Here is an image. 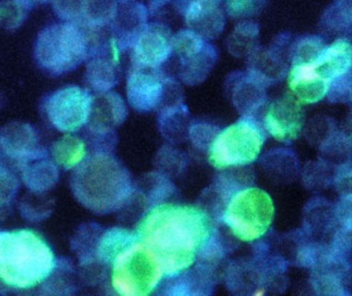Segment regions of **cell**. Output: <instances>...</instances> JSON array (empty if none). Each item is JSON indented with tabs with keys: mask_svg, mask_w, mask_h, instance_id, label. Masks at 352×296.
<instances>
[{
	"mask_svg": "<svg viewBox=\"0 0 352 296\" xmlns=\"http://www.w3.org/2000/svg\"><path fill=\"white\" fill-rule=\"evenodd\" d=\"M215 232L203 209L173 203L152 207L137 230L139 240L151 251L168 277L190 269Z\"/></svg>",
	"mask_w": 352,
	"mask_h": 296,
	"instance_id": "cell-1",
	"label": "cell"
},
{
	"mask_svg": "<svg viewBox=\"0 0 352 296\" xmlns=\"http://www.w3.org/2000/svg\"><path fill=\"white\" fill-rule=\"evenodd\" d=\"M76 199L98 215L122 209L133 196V179L120 161L107 152L86 157L72 174Z\"/></svg>",
	"mask_w": 352,
	"mask_h": 296,
	"instance_id": "cell-2",
	"label": "cell"
},
{
	"mask_svg": "<svg viewBox=\"0 0 352 296\" xmlns=\"http://www.w3.org/2000/svg\"><path fill=\"white\" fill-rule=\"evenodd\" d=\"M56 260L46 240L32 230L0 234V277L17 289H30L50 277Z\"/></svg>",
	"mask_w": 352,
	"mask_h": 296,
	"instance_id": "cell-3",
	"label": "cell"
},
{
	"mask_svg": "<svg viewBox=\"0 0 352 296\" xmlns=\"http://www.w3.org/2000/svg\"><path fill=\"white\" fill-rule=\"evenodd\" d=\"M34 59L52 77L77 69L91 53V44L83 26L73 22L52 24L41 30L34 44Z\"/></svg>",
	"mask_w": 352,
	"mask_h": 296,
	"instance_id": "cell-4",
	"label": "cell"
},
{
	"mask_svg": "<svg viewBox=\"0 0 352 296\" xmlns=\"http://www.w3.org/2000/svg\"><path fill=\"white\" fill-rule=\"evenodd\" d=\"M267 133L254 116H242L219 131L209 150L210 163L218 170L253 163L261 154Z\"/></svg>",
	"mask_w": 352,
	"mask_h": 296,
	"instance_id": "cell-5",
	"label": "cell"
},
{
	"mask_svg": "<svg viewBox=\"0 0 352 296\" xmlns=\"http://www.w3.org/2000/svg\"><path fill=\"white\" fill-rule=\"evenodd\" d=\"M274 216L271 196L263 189L248 187L232 197L222 220L238 240L254 242L269 231Z\"/></svg>",
	"mask_w": 352,
	"mask_h": 296,
	"instance_id": "cell-6",
	"label": "cell"
},
{
	"mask_svg": "<svg viewBox=\"0 0 352 296\" xmlns=\"http://www.w3.org/2000/svg\"><path fill=\"white\" fill-rule=\"evenodd\" d=\"M164 275L157 259L139 240L117 257L112 284L120 295L146 296L156 289Z\"/></svg>",
	"mask_w": 352,
	"mask_h": 296,
	"instance_id": "cell-7",
	"label": "cell"
},
{
	"mask_svg": "<svg viewBox=\"0 0 352 296\" xmlns=\"http://www.w3.org/2000/svg\"><path fill=\"white\" fill-rule=\"evenodd\" d=\"M174 54L179 59V78L189 86L205 82L218 59L215 47L190 30L175 34Z\"/></svg>",
	"mask_w": 352,
	"mask_h": 296,
	"instance_id": "cell-8",
	"label": "cell"
},
{
	"mask_svg": "<svg viewBox=\"0 0 352 296\" xmlns=\"http://www.w3.org/2000/svg\"><path fill=\"white\" fill-rule=\"evenodd\" d=\"M94 96L87 89L67 86L47 98L45 110L51 124L57 130L72 133L87 124Z\"/></svg>",
	"mask_w": 352,
	"mask_h": 296,
	"instance_id": "cell-9",
	"label": "cell"
},
{
	"mask_svg": "<svg viewBox=\"0 0 352 296\" xmlns=\"http://www.w3.org/2000/svg\"><path fill=\"white\" fill-rule=\"evenodd\" d=\"M177 82L166 78L160 69L131 67L127 78V100L133 110L149 113L164 108Z\"/></svg>",
	"mask_w": 352,
	"mask_h": 296,
	"instance_id": "cell-10",
	"label": "cell"
},
{
	"mask_svg": "<svg viewBox=\"0 0 352 296\" xmlns=\"http://www.w3.org/2000/svg\"><path fill=\"white\" fill-rule=\"evenodd\" d=\"M175 34L164 24H147L131 45V67L160 69L174 54Z\"/></svg>",
	"mask_w": 352,
	"mask_h": 296,
	"instance_id": "cell-11",
	"label": "cell"
},
{
	"mask_svg": "<svg viewBox=\"0 0 352 296\" xmlns=\"http://www.w3.org/2000/svg\"><path fill=\"white\" fill-rule=\"evenodd\" d=\"M304 123L302 102L292 93L284 94L272 102L263 117L265 131L276 141L285 144L300 137Z\"/></svg>",
	"mask_w": 352,
	"mask_h": 296,
	"instance_id": "cell-12",
	"label": "cell"
},
{
	"mask_svg": "<svg viewBox=\"0 0 352 296\" xmlns=\"http://www.w3.org/2000/svg\"><path fill=\"white\" fill-rule=\"evenodd\" d=\"M120 46L113 36L91 51L86 65V82L98 93L111 91L121 76Z\"/></svg>",
	"mask_w": 352,
	"mask_h": 296,
	"instance_id": "cell-13",
	"label": "cell"
},
{
	"mask_svg": "<svg viewBox=\"0 0 352 296\" xmlns=\"http://www.w3.org/2000/svg\"><path fill=\"white\" fill-rule=\"evenodd\" d=\"M1 153L21 166L41 156L48 155L40 145V139L34 127L28 123L11 122L0 133Z\"/></svg>",
	"mask_w": 352,
	"mask_h": 296,
	"instance_id": "cell-14",
	"label": "cell"
},
{
	"mask_svg": "<svg viewBox=\"0 0 352 296\" xmlns=\"http://www.w3.org/2000/svg\"><path fill=\"white\" fill-rule=\"evenodd\" d=\"M129 115L124 100L114 91L102 92L94 96L91 114L88 120L90 133L96 137H107L120 126Z\"/></svg>",
	"mask_w": 352,
	"mask_h": 296,
	"instance_id": "cell-15",
	"label": "cell"
},
{
	"mask_svg": "<svg viewBox=\"0 0 352 296\" xmlns=\"http://www.w3.org/2000/svg\"><path fill=\"white\" fill-rule=\"evenodd\" d=\"M286 41H279L265 48L255 49L248 57V73L265 86L281 81L287 73L290 53L284 51Z\"/></svg>",
	"mask_w": 352,
	"mask_h": 296,
	"instance_id": "cell-16",
	"label": "cell"
},
{
	"mask_svg": "<svg viewBox=\"0 0 352 296\" xmlns=\"http://www.w3.org/2000/svg\"><path fill=\"white\" fill-rule=\"evenodd\" d=\"M217 0H189L184 20L188 30L207 41L215 40L223 32L226 16Z\"/></svg>",
	"mask_w": 352,
	"mask_h": 296,
	"instance_id": "cell-17",
	"label": "cell"
},
{
	"mask_svg": "<svg viewBox=\"0 0 352 296\" xmlns=\"http://www.w3.org/2000/svg\"><path fill=\"white\" fill-rule=\"evenodd\" d=\"M287 83L290 92L304 104H316L324 100L331 86L319 75L313 62L292 65Z\"/></svg>",
	"mask_w": 352,
	"mask_h": 296,
	"instance_id": "cell-18",
	"label": "cell"
},
{
	"mask_svg": "<svg viewBox=\"0 0 352 296\" xmlns=\"http://www.w3.org/2000/svg\"><path fill=\"white\" fill-rule=\"evenodd\" d=\"M148 10L137 1L121 3L112 23L113 36L116 38L121 50L131 49L133 41L147 25Z\"/></svg>",
	"mask_w": 352,
	"mask_h": 296,
	"instance_id": "cell-19",
	"label": "cell"
},
{
	"mask_svg": "<svg viewBox=\"0 0 352 296\" xmlns=\"http://www.w3.org/2000/svg\"><path fill=\"white\" fill-rule=\"evenodd\" d=\"M267 86L247 71L232 80V102L242 116H254L267 100Z\"/></svg>",
	"mask_w": 352,
	"mask_h": 296,
	"instance_id": "cell-20",
	"label": "cell"
},
{
	"mask_svg": "<svg viewBox=\"0 0 352 296\" xmlns=\"http://www.w3.org/2000/svg\"><path fill=\"white\" fill-rule=\"evenodd\" d=\"M319 75L331 83L352 69V44L346 38H339L324 50L314 61Z\"/></svg>",
	"mask_w": 352,
	"mask_h": 296,
	"instance_id": "cell-21",
	"label": "cell"
},
{
	"mask_svg": "<svg viewBox=\"0 0 352 296\" xmlns=\"http://www.w3.org/2000/svg\"><path fill=\"white\" fill-rule=\"evenodd\" d=\"M19 168L24 184L34 193L50 190L58 182L59 174L56 162L49 159L48 155L24 162Z\"/></svg>",
	"mask_w": 352,
	"mask_h": 296,
	"instance_id": "cell-22",
	"label": "cell"
},
{
	"mask_svg": "<svg viewBox=\"0 0 352 296\" xmlns=\"http://www.w3.org/2000/svg\"><path fill=\"white\" fill-rule=\"evenodd\" d=\"M139 240L137 232L133 234L123 228H110L100 234L96 244V256L104 264H114L117 257L123 251Z\"/></svg>",
	"mask_w": 352,
	"mask_h": 296,
	"instance_id": "cell-23",
	"label": "cell"
},
{
	"mask_svg": "<svg viewBox=\"0 0 352 296\" xmlns=\"http://www.w3.org/2000/svg\"><path fill=\"white\" fill-rule=\"evenodd\" d=\"M51 154L57 166L69 170L77 168L86 159L87 149L83 139L67 133L53 144Z\"/></svg>",
	"mask_w": 352,
	"mask_h": 296,
	"instance_id": "cell-24",
	"label": "cell"
},
{
	"mask_svg": "<svg viewBox=\"0 0 352 296\" xmlns=\"http://www.w3.org/2000/svg\"><path fill=\"white\" fill-rule=\"evenodd\" d=\"M116 0H84L80 25L90 28H104L110 25L116 16Z\"/></svg>",
	"mask_w": 352,
	"mask_h": 296,
	"instance_id": "cell-25",
	"label": "cell"
},
{
	"mask_svg": "<svg viewBox=\"0 0 352 296\" xmlns=\"http://www.w3.org/2000/svg\"><path fill=\"white\" fill-rule=\"evenodd\" d=\"M258 27L252 22H241L228 36L226 46L230 54L236 57H249L258 48Z\"/></svg>",
	"mask_w": 352,
	"mask_h": 296,
	"instance_id": "cell-26",
	"label": "cell"
},
{
	"mask_svg": "<svg viewBox=\"0 0 352 296\" xmlns=\"http://www.w3.org/2000/svg\"><path fill=\"white\" fill-rule=\"evenodd\" d=\"M34 0H1L0 23L7 30L21 27L30 12L36 7Z\"/></svg>",
	"mask_w": 352,
	"mask_h": 296,
	"instance_id": "cell-27",
	"label": "cell"
},
{
	"mask_svg": "<svg viewBox=\"0 0 352 296\" xmlns=\"http://www.w3.org/2000/svg\"><path fill=\"white\" fill-rule=\"evenodd\" d=\"M325 47L324 42L319 36H310L298 38L290 48V63L294 65L314 62Z\"/></svg>",
	"mask_w": 352,
	"mask_h": 296,
	"instance_id": "cell-28",
	"label": "cell"
},
{
	"mask_svg": "<svg viewBox=\"0 0 352 296\" xmlns=\"http://www.w3.org/2000/svg\"><path fill=\"white\" fill-rule=\"evenodd\" d=\"M327 98L331 102L352 104V69L331 82Z\"/></svg>",
	"mask_w": 352,
	"mask_h": 296,
	"instance_id": "cell-29",
	"label": "cell"
},
{
	"mask_svg": "<svg viewBox=\"0 0 352 296\" xmlns=\"http://www.w3.org/2000/svg\"><path fill=\"white\" fill-rule=\"evenodd\" d=\"M53 9L60 19L80 24L84 0H52Z\"/></svg>",
	"mask_w": 352,
	"mask_h": 296,
	"instance_id": "cell-30",
	"label": "cell"
},
{
	"mask_svg": "<svg viewBox=\"0 0 352 296\" xmlns=\"http://www.w3.org/2000/svg\"><path fill=\"white\" fill-rule=\"evenodd\" d=\"M265 0H224L226 10L232 18H247L261 11Z\"/></svg>",
	"mask_w": 352,
	"mask_h": 296,
	"instance_id": "cell-31",
	"label": "cell"
},
{
	"mask_svg": "<svg viewBox=\"0 0 352 296\" xmlns=\"http://www.w3.org/2000/svg\"><path fill=\"white\" fill-rule=\"evenodd\" d=\"M218 128L206 123H197L189 128V137L197 148H208L210 150L214 139L218 135Z\"/></svg>",
	"mask_w": 352,
	"mask_h": 296,
	"instance_id": "cell-32",
	"label": "cell"
},
{
	"mask_svg": "<svg viewBox=\"0 0 352 296\" xmlns=\"http://www.w3.org/2000/svg\"><path fill=\"white\" fill-rule=\"evenodd\" d=\"M333 183L341 196L352 194V160L338 166L333 172Z\"/></svg>",
	"mask_w": 352,
	"mask_h": 296,
	"instance_id": "cell-33",
	"label": "cell"
},
{
	"mask_svg": "<svg viewBox=\"0 0 352 296\" xmlns=\"http://www.w3.org/2000/svg\"><path fill=\"white\" fill-rule=\"evenodd\" d=\"M333 209L340 228L352 230V194L341 196L339 203Z\"/></svg>",
	"mask_w": 352,
	"mask_h": 296,
	"instance_id": "cell-34",
	"label": "cell"
},
{
	"mask_svg": "<svg viewBox=\"0 0 352 296\" xmlns=\"http://www.w3.org/2000/svg\"><path fill=\"white\" fill-rule=\"evenodd\" d=\"M340 131L352 147V113L345 119Z\"/></svg>",
	"mask_w": 352,
	"mask_h": 296,
	"instance_id": "cell-35",
	"label": "cell"
}]
</instances>
